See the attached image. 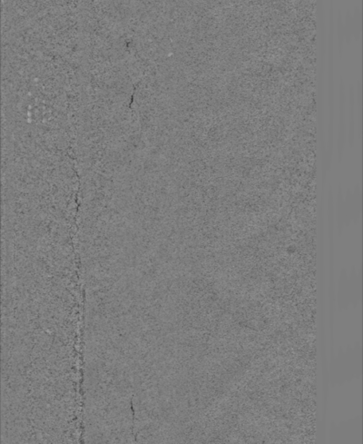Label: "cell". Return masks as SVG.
Instances as JSON below:
<instances>
[{
	"label": "cell",
	"instance_id": "cell-3",
	"mask_svg": "<svg viewBox=\"0 0 363 444\" xmlns=\"http://www.w3.org/2000/svg\"><path fill=\"white\" fill-rule=\"evenodd\" d=\"M355 106H356V94L354 91V87L351 85L349 88V114H350V123H349V143L352 146L354 140H355V119H354V114H355Z\"/></svg>",
	"mask_w": 363,
	"mask_h": 444
},
{
	"label": "cell",
	"instance_id": "cell-1",
	"mask_svg": "<svg viewBox=\"0 0 363 444\" xmlns=\"http://www.w3.org/2000/svg\"><path fill=\"white\" fill-rule=\"evenodd\" d=\"M345 84L342 77L339 82V130H338V160L341 163L345 145Z\"/></svg>",
	"mask_w": 363,
	"mask_h": 444
},
{
	"label": "cell",
	"instance_id": "cell-2",
	"mask_svg": "<svg viewBox=\"0 0 363 444\" xmlns=\"http://www.w3.org/2000/svg\"><path fill=\"white\" fill-rule=\"evenodd\" d=\"M362 10L360 7H355L352 14L353 39L358 42L362 37L363 33V17Z\"/></svg>",
	"mask_w": 363,
	"mask_h": 444
},
{
	"label": "cell",
	"instance_id": "cell-4",
	"mask_svg": "<svg viewBox=\"0 0 363 444\" xmlns=\"http://www.w3.org/2000/svg\"><path fill=\"white\" fill-rule=\"evenodd\" d=\"M336 35H337V50L340 58H342L343 48L345 44V36H344V28H343V16L341 10H338L336 17Z\"/></svg>",
	"mask_w": 363,
	"mask_h": 444
},
{
	"label": "cell",
	"instance_id": "cell-5",
	"mask_svg": "<svg viewBox=\"0 0 363 444\" xmlns=\"http://www.w3.org/2000/svg\"><path fill=\"white\" fill-rule=\"evenodd\" d=\"M343 28H344V36L345 43L350 44L353 40L352 14L351 11L348 10L345 17L343 18Z\"/></svg>",
	"mask_w": 363,
	"mask_h": 444
},
{
	"label": "cell",
	"instance_id": "cell-6",
	"mask_svg": "<svg viewBox=\"0 0 363 444\" xmlns=\"http://www.w3.org/2000/svg\"><path fill=\"white\" fill-rule=\"evenodd\" d=\"M337 214L338 229H339V231L341 232V229H342L343 224H344V204H343V200H342L341 188H339V190H338Z\"/></svg>",
	"mask_w": 363,
	"mask_h": 444
}]
</instances>
